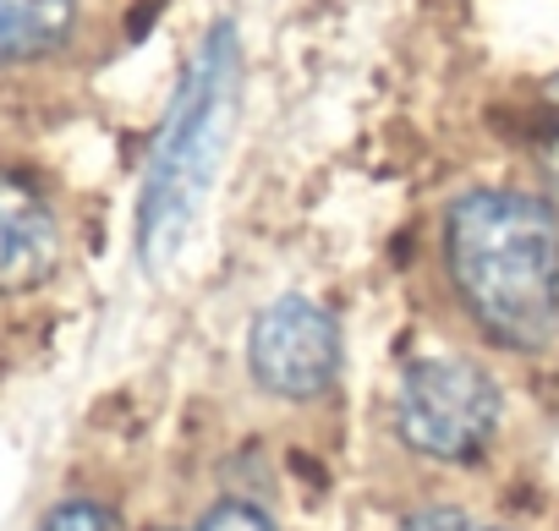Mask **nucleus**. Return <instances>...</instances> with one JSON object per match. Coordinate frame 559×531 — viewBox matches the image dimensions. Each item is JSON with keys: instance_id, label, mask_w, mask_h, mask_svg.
<instances>
[{"instance_id": "1", "label": "nucleus", "mask_w": 559, "mask_h": 531, "mask_svg": "<svg viewBox=\"0 0 559 531\" xmlns=\"http://www.w3.org/2000/svg\"><path fill=\"white\" fill-rule=\"evenodd\" d=\"M444 280L472 329L515 357L559 340V214L543 192L472 186L444 208Z\"/></svg>"}, {"instance_id": "2", "label": "nucleus", "mask_w": 559, "mask_h": 531, "mask_svg": "<svg viewBox=\"0 0 559 531\" xmlns=\"http://www.w3.org/2000/svg\"><path fill=\"white\" fill-rule=\"evenodd\" d=\"M236 94H241V39H236V23H214L181 72V88L170 99L165 132L148 159L143 208H138L143 269L176 263L181 241L192 236L203 197L214 186L230 121H236Z\"/></svg>"}, {"instance_id": "3", "label": "nucleus", "mask_w": 559, "mask_h": 531, "mask_svg": "<svg viewBox=\"0 0 559 531\" xmlns=\"http://www.w3.org/2000/svg\"><path fill=\"white\" fill-rule=\"evenodd\" d=\"M499 417L504 400L493 373L477 357H455V351L406 362L390 406L401 449L433 466H477L499 438Z\"/></svg>"}, {"instance_id": "4", "label": "nucleus", "mask_w": 559, "mask_h": 531, "mask_svg": "<svg viewBox=\"0 0 559 531\" xmlns=\"http://www.w3.org/2000/svg\"><path fill=\"white\" fill-rule=\"evenodd\" d=\"M341 362H346L341 318L302 291L274 297L247 324V378L269 400H286V406L324 400L341 378Z\"/></svg>"}, {"instance_id": "5", "label": "nucleus", "mask_w": 559, "mask_h": 531, "mask_svg": "<svg viewBox=\"0 0 559 531\" xmlns=\"http://www.w3.org/2000/svg\"><path fill=\"white\" fill-rule=\"evenodd\" d=\"M67 230L56 203L17 170H0V297H28L61 275Z\"/></svg>"}, {"instance_id": "6", "label": "nucleus", "mask_w": 559, "mask_h": 531, "mask_svg": "<svg viewBox=\"0 0 559 531\" xmlns=\"http://www.w3.org/2000/svg\"><path fill=\"white\" fill-rule=\"evenodd\" d=\"M78 0H0V67H34L72 45Z\"/></svg>"}, {"instance_id": "7", "label": "nucleus", "mask_w": 559, "mask_h": 531, "mask_svg": "<svg viewBox=\"0 0 559 531\" xmlns=\"http://www.w3.org/2000/svg\"><path fill=\"white\" fill-rule=\"evenodd\" d=\"M401 531H515V526L488 520V515H477L466 504H423V509H412L401 520Z\"/></svg>"}, {"instance_id": "8", "label": "nucleus", "mask_w": 559, "mask_h": 531, "mask_svg": "<svg viewBox=\"0 0 559 531\" xmlns=\"http://www.w3.org/2000/svg\"><path fill=\"white\" fill-rule=\"evenodd\" d=\"M39 531H121V515L105 504V498H61Z\"/></svg>"}, {"instance_id": "9", "label": "nucleus", "mask_w": 559, "mask_h": 531, "mask_svg": "<svg viewBox=\"0 0 559 531\" xmlns=\"http://www.w3.org/2000/svg\"><path fill=\"white\" fill-rule=\"evenodd\" d=\"M192 531H280V526H274V515H269L263 504L230 493V498H214V504L198 515Z\"/></svg>"}, {"instance_id": "10", "label": "nucleus", "mask_w": 559, "mask_h": 531, "mask_svg": "<svg viewBox=\"0 0 559 531\" xmlns=\"http://www.w3.org/2000/svg\"><path fill=\"white\" fill-rule=\"evenodd\" d=\"M543 197H548L554 214H559V132H554L548 148H543Z\"/></svg>"}, {"instance_id": "11", "label": "nucleus", "mask_w": 559, "mask_h": 531, "mask_svg": "<svg viewBox=\"0 0 559 531\" xmlns=\"http://www.w3.org/2000/svg\"><path fill=\"white\" fill-rule=\"evenodd\" d=\"M154 531H176V526H154Z\"/></svg>"}]
</instances>
